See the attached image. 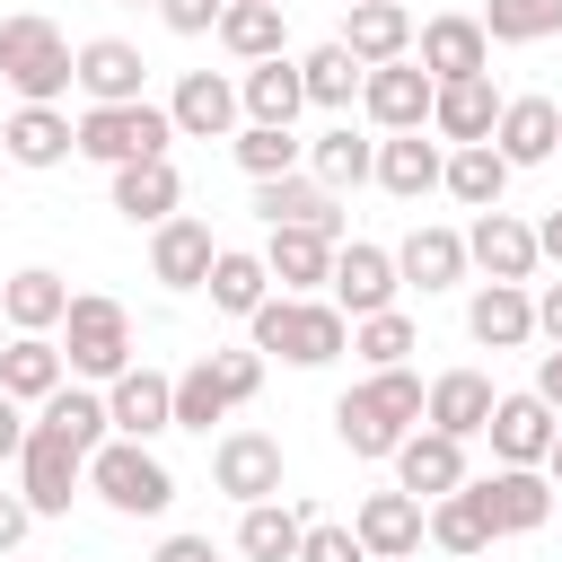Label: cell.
Segmentation results:
<instances>
[{
  "label": "cell",
  "instance_id": "6da1fadb",
  "mask_svg": "<svg viewBox=\"0 0 562 562\" xmlns=\"http://www.w3.org/2000/svg\"><path fill=\"white\" fill-rule=\"evenodd\" d=\"M422 404H430V386L413 369H369L351 395H334V439L351 457H395L404 430L422 422Z\"/></svg>",
  "mask_w": 562,
  "mask_h": 562
},
{
  "label": "cell",
  "instance_id": "7a4b0ae2",
  "mask_svg": "<svg viewBox=\"0 0 562 562\" xmlns=\"http://www.w3.org/2000/svg\"><path fill=\"white\" fill-rule=\"evenodd\" d=\"M246 334H255V351H281L290 369H325V360L351 351V316L334 299H290V290H272L246 316Z\"/></svg>",
  "mask_w": 562,
  "mask_h": 562
},
{
  "label": "cell",
  "instance_id": "3957f363",
  "mask_svg": "<svg viewBox=\"0 0 562 562\" xmlns=\"http://www.w3.org/2000/svg\"><path fill=\"white\" fill-rule=\"evenodd\" d=\"M0 79L18 88V105H53L61 88H79V44L53 18L18 9V18H0Z\"/></svg>",
  "mask_w": 562,
  "mask_h": 562
},
{
  "label": "cell",
  "instance_id": "277c9868",
  "mask_svg": "<svg viewBox=\"0 0 562 562\" xmlns=\"http://www.w3.org/2000/svg\"><path fill=\"white\" fill-rule=\"evenodd\" d=\"M61 360H70L79 378L114 386V378L132 369V316H123V299H105V290H70V316H61Z\"/></svg>",
  "mask_w": 562,
  "mask_h": 562
},
{
  "label": "cell",
  "instance_id": "5b68a950",
  "mask_svg": "<svg viewBox=\"0 0 562 562\" xmlns=\"http://www.w3.org/2000/svg\"><path fill=\"white\" fill-rule=\"evenodd\" d=\"M255 386H263V351H255V342H246V351H202V360L176 378V430H202V439H211V422H228Z\"/></svg>",
  "mask_w": 562,
  "mask_h": 562
},
{
  "label": "cell",
  "instance_id": "8992f818",
  "mask_svg": "<svg viewBox=\"0 0 562 562\" xmlns=\"http://www.w3.org/2000/svg\"><path fill=\"white\" fill-rule=\"evenodd\" d=\"M88 492H97L114 518H158V509L176 501V474L149 457V439H105V448L88 457Z\"/></svg>",
  "mask_w": 562,
  "mask_h": 562
},
{
  "label": "cell",
  "instance_id": "52a82bcc",
  "mask_svg": "<svg viewBox=\"0 0 562 562\" xmlns=\"http://www.w3.org/2000/svg\"><path fill=\"white\" fill-rule=\"evenodd\" d=\"M167 140H176V114L149 105V97H132V105H88V114H79V158H97V167L167 158Z\"/></svg>",
  "mask_w": 562,
  "mask_h": 562
},
{
  "label": "cell",
  "instance_id": "ba28073f",
  "mask_svg": "<svg viewBox=\"0 0 562 562\" xmlns=\"http://www.w3.org/2000/svg\"><path fill=\"white\" fill-rule=\"evenodd\" d=\"M79 483H88V448L35 413V430H26V448H18V492L35 501V518H70Z\"/></svg>",
  "mask_w": 562,
  "mask_h": 562
},
{
  "label": "cell",
  "instance_id": "9c48e42d",
  "mask_svg": "<svg viewBox=\"0 0 562 562\" xmlns=\"http://www.w3.org/2000/svg\"><path fill=\"white\" fill-rule=\"evenodd\" d=\"M360 105H369V123H378V132H422V123H430V105H439V79L404 53V61H378V70L360 79Z\"/></svg>",
  "mask_w": 562,
  "mask_h": 562
},
{
  "label": "cell",
  "instance_id": "30bf717a",
  "mask_svg": "<svg viewBox=\"0 0 562 562\" xmlns=\"http://www.w3.org/2000/svg\"><path fill=\"white\" fill-rule=\"evenodd\" d=\"M211 483L228 501H281V439L272 430H228L211 448Z\"/></svg>",
  "mask_w": 562,
  "mask_h": 562
},
{
  "label": "cell",
  "instance_id": "8fae6325",
  "mask_svg": "<svg viewBox=\"0 0 562 562\" xmlns=\"http://www.w3.org/2000/svg\"><path fill=\"white\" fill-rule=\"evenodd\" d=\"M255 211H263V228H316V237H342V202H334V184H316V176H263L255 184Z\"/></svg>",
  "mask_w": 562,
  "mask_h": 562
},
{
  "label": "cell",
  "instance_id": "7c38bea8",
  "mask_svg": "<svg viewBox=\"0 0 562 562\" xmlns=\"http://www.w3.org/2000/svg\"><path fill=\"white\" fill-rule=\"evenodd\" d=\"M211 263H220L211 220L176 211V220H158V228H149V272H158L167 290H202V281H211Z\"/></svg>",
  "mask_w": 562,
  "mask_h": 562
},
{
  "label": "cell",
  "instance_id": "4fadbf2b",
  "mask_svg": "<svg viewBox=\"0 0 562 562\" xmlns=\"http://www.w3.org/2000/svg\"><path fill=\"white\" fill-rule=\"evenodd\" d=\"M325 290H334L342 316H378V307H395L404 272H395L386 246H360V237H351V246H334V281H325Z\"/></svg>",
  "mask_w": 562,
  "mask_h": 562
},
{
  "label": "cell",
  "instance_id": "5bb4252c",
  "mask_svg": "<svg viewBox=\"0 0 562 562\" xmlns=\"http://www.w3.org/2000/svg\"><path fill=\"white\" fill-rule=\"evenodd\" d=\"M105 413H114V439H158V430H176V378L167 369H123L105 386Z\"/></svg>",
  "mask_w": 562,
  "mask_h": 562
},
{
  "label": "cell",
  "instance_id": "9a60e30c",
  "mask_svg": "<svg viewBox=\"0 0 562 562\" xmlns=\"http://www.w3.org/2000/svg\"><path fill=\"white\" fill-rule=\"evenodd\" d=\"M474 492H483V509H492L501 536H536V527L553 518V474H544V465H501V474H483Z\"/></svg>",
  "mask_w": 562,
  "mask_h": 562
},
{
  "label": "cell",
  "instance_id": "2e32d148",
  "mask_svg": "<svg viewBox=\"0 0 562 562\" xmlns=\"http://www.w3.org/2000/svg\"><path fill=\"white\" fill-rule=\"evenodd\" d=\"M413 61L430 79H474V70H492V35H483V18H422Z\"/></svg>",
  "mask_w": 562,
  "mask_h": 562
},
{
  "label": "cell",
  "instance_id": "e0dca14e",
  "mask_svg": "<svg viewBox=\"0 0 562 562\" xmlns=\"http://www.w3.org/2000/svg\"><path fill=\"white\" fill-rule=\"evenodd\" d=\"M501 88H492V70H474V79H439V105H430V132L448 140V149H465V140H492V123H501Z\"/></svg>",
  "mask_w": 562,
  "mask_h": 562
},
{
  "label": "cell",
  "instance_id": "ac0fdd59",
  "mask_svg": "<svg viewBox=\"0 0 562 562\" xmlns=\"http://www.w3.org/2000/svg\"><path fill=\"white\" fill-rule=\"evenodd\" d=\"M465 263H483L492 281H536V228L527 220H509V211H474V228H465Z\"/></svg>",
  "mask_w": 562,
  "mask_h": 562
},
{
  "label": "cell",
  "instance_id": "d6986e66",
  "mask_svg": "<svg viewBox=\"0 0 562 562\" xmlns=\"http://www.w3.org/2000/svg\"><path fill=\"white\" fill-rule=\"evenodd\" d=\"M553 430H562V422H553V404L527 386V395H501V404H492V430H483V439H492V457H501V465H544Z\"/></svg>",
  "mask_w": 562,
  "mask_h": 562
},
{
  "label": "cell",
  "instance_id": "ffe728a7",
  "mask_svg": "<svg viewBox=\"0 0 562 562\" xmlns=\"http://www.w3.org/2000/svg\"><path fill=\"white\" fill-rule=\"evenodd\" d=\"M140 79H149L140 44H123V35H88V44H79V97H88V105H132Z\"/></svg>",
  "mask_w": 562,
  "mask_h": 562
},
{
  "label": "cell",
  "instance_id": "44dd1931",
  "mask_svg": "<svg viewBox=\"0 0 562 562\" xmlns=\"http://www.w3.org/2000/svg\"><path fill=\"white\" fill-rule=\"evenodd\" d=\"M167 114H176V132H184V140H228L246 105H237V88H228L220 70H184V79H176V97H167Z\"/></svg>",
  "mask_w": 562,
  "mask_h": 562
},
{
  "label": "cell",
  "instance_id": "7402d4cb",
  "mask_svg": "<svg viewBox=\"0 0 562 562\" xmlns=\"http://www.w3.org/2000/svg\"><path fill=\"white\" fill-rule=\"evenodd\" d=\"M492 149H501L509 167H544V158L562 149V105H553V97H509L501 123H492Z\"/></svg>",
  "mask_w": 562,
  "mask_h": 562
},
{
  "label": "cell",
  "instance_id": "603a6c76",
  "mask_svg": "<svg viewBox=\"0 0 562 562\" xmlns=\"http://www.w3.org/2000/svg\"><path fill=\"white\" fill-rule=\"evenodd\" d=\"M465 334H474L483 351H518V342L536 334V299H527V281H483V290L465 299Z\"/></svg>",
  "mask_w": 562,
  "mask_h": 562
},
{
  "label": "cell",
  "instance_id": "cb8c5ba5",
  "mask_svg": "<svg viewBox=\"0 0 562 562\" xmlns=\"http://www.w3.org/2000/svg\"><path fill=\"white\" fill-rule=\"evenodd\" d=\"M492 378L483 369H448V378H430V404H422V422L430 430H448V439H483L492 430Z\"/></svg>",
  "mask_w": 562,
  "mask_h": 562
},
{
  "label": "cell",
  "instance_id": "d4e9b609",
  "mask_svg": "<svg viewBox=\"0 0 562 562\" xmlns=\"http://www.w3.org/2000/svg\"><path fill=\"white\" fill-rule=\"evenodd\" d=\"M395 483H404L413 501L457 492V483H465V439H448V430H404V448H395Z\"/></svg>",
  "mask_w": 562,
  "mask_h": 562
},
{
  "label": "cell",
  "instance_id": "484cf974",
  "mask_svg": "<svg viewBox=\"0 0 562 562\" xmlns=\"http://www.w3.org/2000/svg\"><path fill=\"white\" fill-rule=\"evenodd\" d=\"M378 184H386L395 202H422V193L448 184V149L422 140V132H386V140H378Z\"/></svg>",
  "mask_w": 562,
  "mask_h": 562
},
{
  "label": "cell",
  "instance_id": "4316f807",
  "mask_svg": "<svg viewBox=\"0 0 562 562\" xmlns=\"http://www.w3.org/2000/svg\"><path fill=\"white\" fill-rule=\"evenodd\" d=\"M176 202H184V176H176V158H132V167H114V211H123L132 228H158V220H176Z\"/></svg>",
  "mask_w": 562,
  "mask_h": 562
},
{
  "label": "cell",
  "instance_id": "83f0119b",
  "mask_svg": "<svg viewBox=\"0 0 562 562\" xmlns=\"http://www.w3.org/2000/svg\"><path fill=\"white\" fill-rule=\"evenodd\" d=\"M0 316H9V334H53L70 316V281L53 263H26V272L0 281Z\"/></svg>",
  "mask_w": 562,
  "mask_h": 562
},
{
  "label": "cell",
  "instance_id": "f1b7e54d",
  "mask_svg": "<svg viewBox=\"0 0 562 562\" xmlns=\"http://www.w3.org/2000/svg\"><path fill=\"white\" fill-rule=\"evenodd\" d=\"M61 386H70L61 342H53V334H9V351H0V395L44 404V395H61Z\"/></svg>",
  "mask_w": 562,
  "mask_h": 562
},
{
  "label": "cell",
  "instance_id": "f546056e",
  "mask_svg": "<svg viewBox=\"0 0 562 562\" xmlns=\"http://www.w3.org/2000/svg\"><path fill=\"white\" fill-rule=\"evenodd\" d=\"M413 35H422V26H413L404 0H351V18H342V44H351L369 70H378V61H404Z\"/></svg>",
  "mask_w": 562,
  "mask_h": 562
},
{
  "label": "cell",
  "instance_id": "4dcf8cb0",
  "mask_svg": "<svg viewBox=\"0 0 562 562\" xmlns=\"http://www.w3.org/2000/svg\"><path fill=\"white\" fill-rule=\"evenodd\" d=\"M0 149H9L18 167H61V158L79 149V123H70L61 105H18V114L0 123Z\"/></svg>",
  "mask_w": 562,
  "mask_h": 562
},
{
  "label": "cell",
  "instance_id": "1f68e13d",
  "mask_svg": "<svg viewBox=\"0 0 562 562\" xmlns=\"http://www.w3.org/2000/svg\"><path fill=\"white\" fill-rule=\"evenodd\" d=\"M334 246H342V237H316V228H272V237H263V263H272V281H281L290 299H307V290H325V281H334Z\"/></svg>",
  "mask_w": 562,
  "mask_h": 562
},
{
  "label": "cell",
  "instance_id": "d6a6232c",
  "mask_svg": "<svg viewBox=\"0 0 562 562\" xmlns=\"http://www.w3.org/2000/svg\"><path fill=\"white\" fill-rule=\"evenodd\" d=\"M351 527H360L369 562H378V553H422V536H430V518H422V501H413L404 483H395V492H369Z\"/></svg>",
  "mask_w": 562,
  "mask_h": 562
},
{
  "label": "cell",
  "instance_id": "836d02e7",
  "mask_svg": "<svg viewBox=\"0 0 562 562\" xmlns=\"http://www.w3.org/2000/svg\"><path fill=\"white\" fill-rule=\"evenodd\" d=\"M237 105H246V123H299V105H307V79H299V61H290V53H272V61H246V79H237Z\"/></svg>",
  "mask_w": 562,
  "mask_h": 562
},
{
  "label": "cell",
  "instance_id": "e575fe53",
  "mask_svg": "<svg viewBox=\"0 0 562 562\" xmlns=\"http://www.w3.org/2000/svg\"><path fill=\"white\" fill-rule=\"evenodd\" d=\"M237 544H246V562H299V544H307V509H299V501H246Z\"/></svg>",
  "mask_w": 562,
  "mask_h": 562
},
{
  "label": "cell",
  "instance_id": "d590c367",
  "mask_svg": "<svg viewBox=\"0 0 562 562\" xmlns=\"http://www.w3.org/2000/svg\"><path fill=\"white\" fill-rule=\"evenodd\" d=\"M395 272H404L413 290H457V281H465V237H457V228H413V237L395 246Z\"/></svg>",
  "mask_w": 562,
  "mask_h": 562
},
{
  "label": "cell",
  "instance_id": "8d00e7d4",
  "mask_svg": "<svg viewBox=\"0 0 562 562\" xmlns=\"http://www.w3.org/2000/svg\"><path fill=\"white\" fill-rule=\"evenodd\" d=\"M501 527H492V509H483V492H474V474L457 483V492H439L430 501V544L439 553H483Z\"/></svg>",
  "mask_w": 562,
  "mask_h": 562
},
{
  "label": "cell",
  "instance_id": "74e56055",
  "mask_svg": "<svg viewBox=\"0 0 562 562\" xmlns=\"http://www.w3.org/2000/svg\"><path fill=\"white\" fill-rule=\"evenodd\" d=\"M509 176H518V167H509L492 140H465V149H448V193H457L465 211H501Z\"/></svg>",
  "mask_w": 562,
  "mask_h": 562
},
{
  "label": "cell",
  "instance_id": "f35d334b",
  "mask_svg": "<svg viewBox=\"0 0 562 562\" xmlns=\"http://www.w3.org/2000/svg\"><path fill=\"white\" fill-rule=\"evenodd\" d=\"M202 290H211V307H220V316H255V307L272 299V263H263V255H246V246H220V263H211V281H202Z\"/></svg>",
  "mask_w": 562,
  "mask_h": 562
},
{
  "label": "cell",
  "instance_id": "ab89813d",
  "mask_svg": "<svg viewBox=\"0 0 562 562\" xmlns=\"http://www.w3.org/2000/svg\"><path fill=\"white\" fill-rule=\"evenodd\" d=\"M307 176L334 184V193H342V184H369V176H378V140H360L351 123H334V132L307 140Z\"/></svg>",
  "mask_w": 562,
  "mask_h": 562
},
{
  "label": "cell",
  "instance_id": "60d3db41",
  "mask_svg": "<svg viewBox=\"0 0 562 562\" xmlns=\"http://www.w3.org/2000/svg\"><path fill=\"white\" fill-rule=\"evenodd\" d=\"M299 79H307V105H334V114H342V105L360 97V79H369V61H360V53H351V44L334 35V44H316V53L299 61Z\"/></svg>",
  "mask_w": 562,
  "mask_h": 562
},
{
  "label": "cell",
  "instance_id": "b9f144b4",
  "mask_svg": "<svg viewBox=\"0 0 562 562\" xmlns=\"http://www.w3.org/2000/svg\"><path fill=\"white\" fill-rule=\"evenodd\" d=\"M220 44L237 61H272L281 53V0H228L220 9Z\"/></svg>",
  "mask_w": 562,
  "mask_h": 562
},
{
  "label": "cell",
  "instance_id": "7bdbcfd3",
  "mask_svg": "<svg viewBox=\"0 0 562 562\" xmlns=\"http://www.w3.org/2000/svg\"><path fill=\"white\" fill-rule=\"evenodd\" d=\"M351 351H360L369 369H404V360L422 351V325H413L404 307H378V316H351Z\"/></svg>",
  "mask_w": 562,
  "mask_h": 562
},
{
  "label": "cell",
  "instance_id": "ee69618b",
  "mask_svg": "<svg viewBox=\"0 0 562 562\" xmlns=\"http://www.w3.org/2000/svg\"><path fill=\"white\" fill-rule=\"evenodd\" d=\"M228 149H237V167H246L255 184H263V176H290V167L307 158V140H299L290 123H246V132H237Z\"/></svg>",
  "mask_w": 562,
  "mask_h": 562
},
{
  "label": "cell",
  "instance_id": "f6af8a7d",
  "mask_svg": "<svg viewBox=\"0 0 562 562\" xmlns=\"http://www.w3.org/2000/svg\"><path fill=\"white\" fill-rule=\"evenodd\" d=\"M483 35L492 44H544V35H562V0H483Z\"/></svg>",
  "mask_w": 562,
  "mask_h": 562
},
{
  "label": "cell",
  "instance_id": "bcb514c9",
  "mask_svg": "<svg viewBox=\"0 0 562 562\" xmlns=\"http://www.w3.org/2000/svg\"><path fill=\"white\" fill-rule=\"evenodd\" d=\"M299 562H369V544H360V527L307 518V544H299Z\"/></svg>",
  "mask_w": 562,
  "mask_h": 562
},
{
  "label": "cell",
  "instance_id": "7dc6e473",
  "mask_svg": "<svg viewBox=\"0 0 562 562\" xmlns=\"http://www.w3.org/2000/svg\"><path fill=\"white\" fill-rule=\"evenodd\" d=\"M220 9H228V0H158V18H167L176 35H220Z\"/></svg>",
  "mask_w": 562,
  "mask_h": 562
},
{
  "label": "cell",
  "instance_id": "c3c4849f",
  "mask_svg": "<svg viewBox=\"0 0 562 562\" xmlns=\"http://www.w3.org/2000/svg\"><path fill=\"white\" fill-rule=\"evenodd\" d=\"M26 527H35V501H26V492H0V553H18Z\"/></svg>",
  "mask_w": 562,
  "mask_h": 562
},
{
  "label": "cell",
  "instance_id": "681fc988",
  "mask_svg": "<svg viewBox=\"0 0 562 562\" xmlns=\"http://www.w3.org/2000/svg\"><path fill=\"white\" fill-rule=\"evenodd\" d=\"M26 430H35V422H26V404H18V395H0V465L26 448Z\"/></svg>",
  "mask_w": 562,
  "mask_h": 562
},
{
  "label": "cell",
  "instance_id": "f907efd6",
  "mask_svg": "<svg viewBox=\"0 0 562 562\" xmlns=\"http://www.w3.org/2000/svg\"><path fill=\"white\" fill-rule=\"evenodd\" d=\"M149 562H220V553H211V536H167Z\"/></svg>",
  "mask_w": 562,
  "mask_h": 562
},
{
  "label": "cell",
  "instance_id": "816d5d0a",
  "mask_svg": "<svg viewBox=\"0 0 562 562\" xmlns=\"http://www.w3.org/2000/svg\"><path fill=\"white\" fill-rule=\"evenodd\" d=\"M536 334H544V342H562V281H544V290H536Z\"/></svg>",
  "mask_w": 562,
  "mask_h": 562
},
{
  "label": "cell",
  "instance_id": "f5cc1de1",
  "mask_svg": "<svg viewBox=\"0 0 562 562\" xmlns=\"http://www.w3.org/2000/svg\"><path fill=\"white\" fill-rule=\"evenodd\" d=\"M536 255H544V263H553V272H562V202H553V211H544V220H536Z\"/></svg>",
  "mask_w": 562,
  "mask_h": 562
},
{
  "label": "cell",
  "instance_id": "db71d44e",
  "mask_svg": "<svg viewBox=\"0 0 562 562\" xmlns=\"http://www.w3.org/2000/svg\"><path fill=\"white\" fill-rule=\"evenodd\" d=\"M536 395H544V404H553V413H562V342H553V351H544V360H536Z\"/></svg>",
  "mask_w": 562,
  "mask_h": 562
},
{
  "label": "cell",
  "instance_id": "11a10c76",
  "mask_svg": "<svg viewBox=\"0 0 562 562\" xmlns=\"http://www.w3.org/2000/svg\"><path fill=\"white\" fill-rule=\"evenodd\" d=\"M544 474H553V492H562V430H553V448H544Z\"/></svg>",
  "mask_w": 562,
  "mask_h": 562
},
{
  "label": "cell",
  "instance_id": "9f6ffc18",
  "mask_svg": "<svg viewBox=\"0 0 562 562\" xmlns=\"http://www.w3.org/2000/svg\"><path fill=\"white\" fill-rule=\"evenodd\" d=\"M378 562H413V553H378Z\"/></svg>",
  "mask_w": 562,
  "mask_h": 562
}]
</instances>
